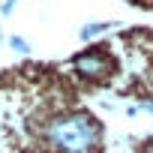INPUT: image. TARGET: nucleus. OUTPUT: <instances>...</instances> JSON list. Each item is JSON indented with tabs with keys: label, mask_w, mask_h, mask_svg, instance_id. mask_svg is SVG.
<instances>
[{
	"label": "nucleus",
	"mask_w": 153,
	"mask_h": 153,
	"mask_svg": "<svg viewBox=\"0 0 153 153\" xmlns=\"http://www.w3.org/2000/svg\"><path fill=\"white\" fill-rule=\"evenodd\" d=\"M99 123L90 114L60 117L48 126V144L60 153H90L99 144Z\"/></svg>",
	"instance_id": "1"
},
{
	"label": "nucleus",
	"mask_w": 153,
	"mask_h": 153,
	"mask_svg": "<svg viewBox=\"0 0 153 153\" xmlns=\"http://www.w3.org/2000/svg\"><path fill=\"white\" fill-rule=\"evenodd\" d=\"M72 66L81 78H105L108 69H111V60L105 54H99V51H84V54H78L72 60Z\"/></svg>",
	"instance_id": "2"
},
{
	"label": "nucleus",
	"mask_w": 153,
	"mask_h": 153,
	"mask_svg": "<svg viewBox=\"0 0 153 153\" xmlns=\"http://www.w3.org/2000/svg\"><path fill=\"white\" fill-rule=\"evenodd\" d=\"M111 27H114L111 21H96V24H84V27H81V39H93V36H99V33L111 30Z\"/></svg>",
	"instance_id": "3"
},
{
	"label": "nucleus",
	"mask_w": 153,
	"mask_h": 153,
	"mask_svg": "<svg viewBox=\"0 0 153 153\" xmlns=\"http://www.w3.org/2000/svg\"><path fill=\"white\" fill-rule=\"evenodd\" d=\"M9 45H12L18 54H30V42H24L21 36H9Z\"/></svg>",
	"instance_id": "4"
},
{
	"label": "nucleus",
	"mask_w": 153,
	"mask_h": 153,
	"mask_svg": "<svg viewBox=\"0 0 153 153\" xmlns=\"http://www.w3.org/2000/svg\"><path fill=\"white\" fill-rule=\"evenodd\" d=\"M12 9H15V0H6V3H3V15H9Z\"/></svg>",
	"instance_id": "5"
},
{
	"label": "nucleus",
	"mask_w": 153,
	"mask_h": 153,
	"mask_svg": "<svg viewBox=\"0 0 153 153\" xmlns=\"http://www.w3.org/2000/svg\"><path fill=\"white\" fill-rule=\"evenodd\" d=\"M141 108H144V111H150V114H153V102H144V105H141Z\"/></svg>",
	"instance_id": "6"
},
{
	"label": "nucleus",
	"mask_w": 153,
	"mask_h": 153,
	"mask_svg": "<svg viewBox=\"0 0 153 153\" xmlns=\"http://www.w3.org/2000/svg\"><path fill=\"white\" fill-rule=\"evenodd\" d=\"M147 153H153V141H150V147H147Z\"/></svg>",
	"instance_id": "7"
}]
</instances>
